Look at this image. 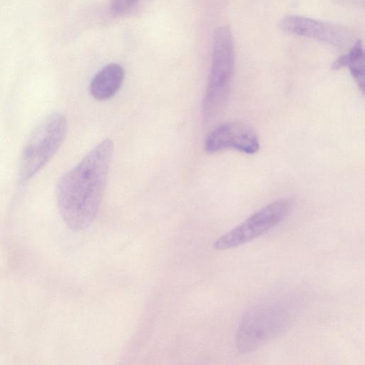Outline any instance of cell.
<instances>
[{
	"mask_svg": "<svg viewBox=\"0 0 365 365\" xmlns=\"http://www.w3.org/2000/svg\"><path fill=\"white\" fill-rule=\"evenodd\" d=\"M113 153V141L103 140L58 180L57 206L69 229L82 231L94 221L105 192Z\"/></svg>",
	"mask_w": 365,
	"mask_h": 365,
	"instance_id": "6da1fadb",
	"label": "cell"
},
{
	"mask_svg": "<svg viewBox=\"0 0 365 365\" xmlns=\"http://www.w3.org/2000/svg\"><path fill=\"white\" fill-rule=\"evenodd\" d=\"M294 315V307L284 301L265 302L250 308L237 330V349L240 353L254 351L284 331Z\"/></svg>",
	"mask_w": 365,
	"mask_h": 365,
	"instance_id": "7a4b0ae2",
	"label": "cell"
},
{
	"mask_svg": "<svg viewBox=\"0 0 365 365\" xmlns=\"http://www.w3.org/2000/svg\"><path fill=\"white\" fill-rule=\"evenodd\" d=\"M234 63L231 30L227 26H220L214 32L211 67L202 101V116L206 123L217 119L226 107Z\"/></svg>",
	"mask_w": 365,
	"mask_h": 365,
	"instance_id": "3957f363",
	"label": "cell"
},
{
	"mask_svg": "<svg viewBox=\"0 0 365 365\" xmlns=\"http://www.w3.org/2000/svg\"><path fill=\"white\" fill-rule=\"evenodd\" d=\"M67 132V120L61 113H53L42 120L30 134L21 154L19 178H31L58 151Z\"/></svg>",
	"mask_w": 365,
	"mask_h": 365,
	"instance_id": "277c9868",
	"label": "cell"
},
{
	"mask_svg": "<svg viewBox=\"0 0 365 365\" xmlns=\"http://www.w3.org/2000/svg\"><path fill=\"white\" fill-rule=\"evenodd\" d=\"M291 207V202L287 199L268 204L219 237L213 245L214 248L232 249L259 237L282 222L288 216Z\"/></svg>",
	"mask_w": 365,
	"mask_h": 365,
	"instance_id": "5b68a950",
	"label": "cell"
},
{
	"mask_svg": "<svg viewBox=\"0 0 365 365\" xmlns=\"http://www.w3.org/2000/svg\"><path fill=\"white\" fill-rule=\"evenodd\" d=\"M234 148L247 154L256 153L259 143L255 133L240 123H226L217 125L207 136L205 150L207 153Z\"/></svg>",
	"mask_w": 365,
	"mask_h": 365,
	"instance_id": "8992f818",
	"label": "cell"
},
{
	"mask_svg": "<svg viewBox=\"0 0 365 365\" xmlns=\"http://www.w3.org/2000/svg\"><path fill=\"white\" fill-rule=\"evenodd\" d=\"M279 26L286 33L316 39L336 47L344 46L349 39V34L344 29L302 16H284Z\"/></svg>",
	"mask_w": 365,
	"mask_h": 365,
	"instance_id": "52a82bcc",
	"label": "cell"
},
{
	"mask_svg": "<svg viewBox=\"0 0 365 365\" xmlns=\"http://www.w3.org/2000/svg\"><path fill=\"white\" fill-rule=\"evenodd\" d=\"M124 79V70L118 63H110L98 71L92 78L89 92L98 101L113 97L120 88Z\"/></svg>",
	"mask_w": 365,
	"mask_h": 365,
	"instance_id": "ba28073f",
	"label": "cell"
},
{
	"mask_svg": "<svg viewBox=\"0 0 365 365\" xmlns=\"http://www.w3.org/2000/svg\"><path fill=\"white\" fill-rule=\"evenodd\" d=\"M333 69L349 67L351 74L359 89L364 91V52L361 40L356 41L349 52L337 58L331 66Z\"/></svg>",
	"mask_w": 365,
	"mask_h": 365,
	"instance_id": "9c48e42d",
	"label": "cell"
},
{
	"mask_svg": "<svg viewBox=\"0 0 365 365\" xmlns=\"http://www.w3.org/2000/svg\"><path fill=\"white\" fill-rule=\"evenodd\" d=\"M139 0H111L110 7L113 14L122 16L131 11Z\"/></svg>",
	"mask_w": 365,
	"mask_h": 365,
	"instance_id": "30bf717a",
	"label": "cell"
}]
</instances>
